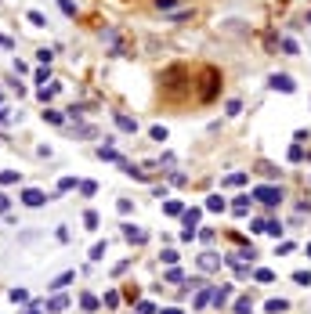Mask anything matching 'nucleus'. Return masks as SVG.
I'll return each instance as SVG.
<instances>
[{
  "label": "nucleus",
  "mask_w": 311,
  "mask_h": 314,
  "mask_svg": "<svg viewBox=\"0 0 311 314\" xmlns=\"http://www.w3.org/2000/svg\"><path fill=\"white\" fill-rule=\"evenodd\" d=\"M101 256H105V242H94L91 246V260H101Z\"/></svg>",
  "instance_id": "nucleus-37"
},
{
  "label": "nucleus",
  "mask_w": 311,
  "mask_h": 314,
  "mask_svg": "<svg viewBox=\"0 0 311 314\" xmlns=\"http://www.w3.org/2000/svg\"><path fill=\"white\" fill-rule=\"evenodd\" d=\"M224 112H228V116H239V112H243V101H239V98H231V101L224 105Z\"/></svg>",
  "instance_id": "nucleus-30"
},
{
  "label": "nucleus",
  "mask_w": 311,
  "mask_h": 314,
  "mask_svg": "<svg viewBox=\"0 0 311 314\" xmlns=\"http://www.w3.org/2000/svg\"><path fill=\"white\" fill-rule=\"evenodd\" d=\"M65 307H69V296H65V293H55V296L47 300V314H62Z\"/></svg>",
  "instance_id": "nucleus-9"
},
{
  "label": "nucleus",
  "mask_w": 311,
  "mask_h": 314,
  "mask_svg": "<svg viewBox=\"0 0 311 314\" xmlns=\"http://www.w3.org/2000/svg\"><path fill=\"white\" fill-rule=\"evenodd\" d=\"M217 94H221V69L206 65V69L199 72V101H203V105H210Z\"/></svg>",
  "instance_id": "nucleus-1"
},
{
  "label": "nucleus",
  "mask_w": 311,
  "mask_h": 314,
  "mask_svg": "<svg viewBox=\"0 0 311 314\" xmlns=\"http://www.w3.org/2000/svg\"><path fill=\"white\" fill-rule=\"evenodd\" d=\"M51 58H55V51H47V47L36 51V62H40V65H51Z\"/></svg>",
  "instance_id": "nucleus-32"
},
{
  "label": "nucleus",
  "mask_w": 311,
  "mask_h": 314,
  "mask_svg": "<svg viewBox=\"0 0 311 314\" xmlns=\"http://www.w3.org/2000/svg\"><path fill=\"white\" fill-rule=\"evenodd\" d=\"M257 170H261V174H264V177H275V174H279V170H275V166H271V163H261V166H257Z\"/></svg>",
  "instance_id": "nucleus-43"
},
{
  "label": "nucleus",
  "mask_w": 311,
  "mask_h": 314,
  "mask_svg": "<svg viewBox=\"0 0 311 314\" xmlns=\"http://www.w3.org/2000/svg\"><path fill=\"white\" fill-rule=\"evenodd\" d=\"M271 91H282V94H293L297 91V83H293V76H286V72H275V76H271Z\"/></svg>",
  "instance_id": "nucleus-4"
},
{
  "label": "nucleus",
  "mask_w": 311,
  "mask_h": 314,
  "mask_svg": "<svg viewBox=\"0 0 311 314\" xmlns=\"http://www.w3.org/2000/svg\"><path fill=\"white\" fill-rule=\"evenodd\" d=\"M199 217H203V210H199V206H192V210H185V213H181L185 227H196V224H199Z\"/></svg>",
  "instance_id": "nucleus-13"
},
{
  "label": "nucleus",
  "mask_w": 311,
  "mask_h": 314,
  "mask_svg": "<svg viewBox=\"0 0 311 314\" xmlns=\"http://www.w3.org/2000/svg\"><path fill=\"white\" fill-rule=\"evenodd\" d=\"M72 278H76V271H65V274H58V278H55L47 289H51V293H62L65 286H72Z\"/></svg>",
  "instance_id": "nucleus-10"
},
{
  "label": "nucleus",
  "mask_w": 311,
  "mask_h": 314,
  "mask_svg": "<svg viewBox=\"0 0 311 314\" xmlns=\"http://www.w3.org/2000/svg\"><path fill=\"white\" fill-rule=\"evenodd\" d=\"M98 159H105V163H120V166L127 163V159H123V155H120V152H116L112 145H101V148H98Z\"/></svg>",
  "instance_id": "nucleus-8"
},
{
  "label": "nucleus",
  "mask_w": 311,
  "mask_h": 314,
  "mask_svg": "<svg viewBox=\"0 0 311 314\" xmlns=\"http://www.w3.org/2000/svg\"><path fill=\"white\" fill-rule=\"evenodd\" d=\"M282 51H286V54H297V40H290V36H286V40H282Z\"/></svg>",
  "instance_id": "nucleus-44"
},
{
  "label": "nucleus",
  "mask_w": 311,
  "mask_h": 314,
  "mask_svg": "<svg viewBox=\"0 0 311 314\" xmlns=\"http://www.w3.org/2000/svg\"><path fill=\"white\" fill-rule=\"evenodd\" d=\"M163 213H167V217H181V213H185V206H181L177 199H167V203H163Z\"/></svg>",
  "instance_id": "nucleus-15"
},
{
  "label": "nucleus",
  "mask_w": 311,
  "mask_h": 314,
  "mask_svg": "<svg viewBox=\"0 0 311 314\" xmlns=\"http://www.w3.org/2000/svg\"><path fill=\"white\" fill-rule=\"evenodd\" d=\"M293 282L307 289V286H311V271H293Z\"/></svg>",
  "instance_id": "nucleus-25"
},
{
  "label": "nucleus",
  "mask_w": 311,
  "mask_h": 314,
  "mask_svg": "<svg viewBox=\"0 0 311 314\" xmlns=\"http://www.w3.org/2000/svg\"><path fill=\"white\" fill-rule=\"evenodd\" d=\"M253 199H257V203H264V206H275V203H282V188L261 184V188H253Z\"/></svg>",
  "instance_id": "nucleus-3"
},
{
  "label": "nucleus",
  "mask_w": 311,
  "mask_h": 314,
  "mask_svg": "<svg viewBox=\"0 0 311 314\" xmlns=\"http://www.w3.org/2000/svg\"><path fill=\"white\" fill-rule=\"evenodd\" d=\"M253 278H257V282H275V271H268V267H257V271H253Z\"/></svg>",
  "instance_id": "nucleus-23"
},
{
  "label": "nucleus",
  "mask_w": 311,
  "mask_h": 314,
  "mask_svg": "<svg viewBox=\"0 0 311 314\" xmlns=\"http://www.w3.org/2000/svg\"><path fill=\"white\" fill-rule=\"evenodd\" d=\"M47 199H51V195H44L40 188H25V191H22V203H25L29 210H36V206H44Z\"/></svg>",
  "instance_id": "nucleus-6"
},
{
  "label": "nucleus",
  "mask_w": 311,
  "mask_h": 314,
  "mask_svg": "<svg viewBox=\"0 0 311 314\" xmlns=\"http://www.w3.org/2000/svg\"><path fill=\"white\" fill-rule=\"evenodd\" d=\"M199 267H203V271H217V267H221V260H217L214 253H203V256H199Z\"/></svg>",
  "instance_id": "nucleus-16"
},
{
  "label": "nucleus",
  "mask_w": 311,
  "mask_h": 314,
  "mask_svg": "<svg viewBox=\"0 0 311 314\" xmlns=\"http://www.w3.org/2000/svg\"><path fill=\"white\" fill-rule=\"evenodd\" d=\"M0 47H11V40H8V36H0Z\"/></svg>",
  "instance_id": "nucleus-50"
},
{
  "label": "nucleus",
  "mask_w": 311,
  "mask_h": 314,
  "mask_svg": "<svg viewBox=\"0 0 311 314\" xmlns=\"http://www.w3.org/2000/svg\"><path fill=\"white\" fill-rule=\"evenodd\" d=\"M55 91H58V83H55V87H40V91H36V98H40V101H51Z\"/></svg>",
  "instance_id": "nucleus-35"
},
{
  "label": "nucleus",
  "mask_w": 311,
  "mask_h": 314,
  "mask_svg": "<svg viewBox=\"0 0 311 314\" xmlns=\"http://www.w3.org/2000/svg\"><path fill=\"white\" fill-rule=\"evenodd\" d=\"M120 300H123V296H120V293H116V289H109V293H105V300H101V303H105V307H109V310H116V307H120Z\"/></svg>",
  "instance_id": "nucleus-20"
},
{
  "label": "nucleus",
  "mask_w": 311,
  "mask_h": 314,
  "mask_svg": "<svg viewBox=\"0 0 311 314\" xmlns=\"http://www.w3.org/2000/svg\"><path fill=\"white\" fill-rule=\"evenodd\" d=\"M307 22H311V15H307Z\"/></svg>",
  "instance_id": "nucleus-53"
},
{
  "label": "nucleus",
  "mask_w": 311,
  "mask_h": 314,
  "mask_svg": "<svg viewBox=\"0 0 311 314\" xmlns=\"http://www.w3.org/2000/svg\"><path fill=\"white\" fill-rule=\"evenodd\" d=\"M25 18H29V22H33V25H36V29H44V25H47V18H44V15H40V11H29V15H25Z\"/></svg>",
  "instance_id": "nucleus-29"
},
{
  "label": "nucleus",
  "mask_w": 311,
  "mask_h": 314,
  "mask_svg": "<svg viewBox=\"0 0 311 314\" xmlns=\"http://www.w3.org/2000/svg\"><path fill=\"white\" fill-rule=\"evenodd\" d=\"M58 8H62L69 18H76V4H72V0H58Z\"/></svg>",
  "instance_id": "nucleus-34"
},
{
  "label": "nucleus",
  "mask_w": 311,
  "mask_h": 314,
  "mask_svg": "<svg viewBox=\"0 0 311 314\" xmlns=\"http://www.w3.org/2000/svg\"><path fill=\"white\" fill-rule=\"evenodd\" d=\"M264 231H268V235H275V239H279V235H282V224H279V220H268V224H264Z\"/></svg>",
  "instance_id": "nucleus-33"
},
{
  "label": "nucleus",
  "mask_w": 311,
  "mask_h": 314,
  "mask_svg": "<svg viewBox=\"0 0 311 314\" xmlns=\"http://www.w3.org/2000/svg\"><path fill=\"white\" fill-rule=\"evenodd\" d=\"M84 227H87V231H98V213H94V210L84 213Z\"/></svg>",
  "instance_id": "nucleus-24"
},
{
  "label": "nucleus",
  "mask_w": 311,
  "mask_h": 314,
  "mask_svg": "<svg viewBox=\"0 0 311 314\" xmlns=\"http://www.w3.org/2000/svg\"><path fill=\"white\" fill-rule=\"evenodd\" d=\"M44 120H47V123H62V120H65V116H62L58 108H44Z\"/></svg>",
  "instance_id": "nucleus-28"
},
{
  "label": "nucleus",
  "mask_w": 311,
  "mask_h": 314,
  "mask_svg": "<svg viewBox=\"0 0 311 314\" xmlns=\"http://www.w3.org/2000/svg\"><path fill=\"white\" fill-rule=\"evenodd\" d=\"M80 307H84V310H98V296H94V293H84V296H80Z\"/></svg>",
  "instance_id": "nucleus-22"
},
{
  "label": "nucleus",
  "mask_w": 311,
  "mask_h": 314,
  "mask_svg": "<svg viewBox=\"0 0 311 314\" xmlns=\"http://www.w3.org/2000/svg\"><path fill=\"white\" fill-rule=\"evenodd\" d=\"M8 210H11V199H8L4 191H0V213H8Z\"/></svg>",
  "instance_id": "nucleus-46"
},
{
  "label": "nucleus",
  "mask_w": 311,
  "mask_h": 314,
  "mask_svg": "<svg viewBox=\"0 0 311 314\" xmlns=\"http://www.w3.org/2000/svg\"><path fill=\"white\" fill-rule=\"evenodd\" d=\"M307 256H311V246H307Z\"/></svg>",
  "instance_id": "nucleus-52"
},
{
  "label": "nucleus",
  "mask_w": 311,
  "mask_h": 314,
  "mask_svg": "<svg viewBox=\"0 0 311 314\" xmlns=\"http://www.w3.org/2000/svg\"><path fill=\"white\" fill-rule=\"evenodd\" d=\"M25 314H40V307H36V303H33V307H29V310H25Z\"/></svg>",
  "instance_id": "nucleus-51"
},
{
  "label": "nucleus",
  "mask_w": 311,
  "mask_h": 314,
  "mask_svg": "<svg viewBox=\"0 0 311 314\" xmlns=\"http://www.w3.org/2000/svg\"><path fill=\"white\" fill-rule=\"evenodd\" d=\"M264 310H268V314H282V310H290V303H286V300H268Z\"/></svg>",
  "instance_id": "nucleus-18"
},
{
  "label": "nucleus",
  "mask_w": 311,
  "mask_h": 314,
  "mask_svg": "<svg viewBox=\"0 0 311 314\" xmlns=\"http://www.w3.org/2000/svg\"><path fill=\"white\" fill-rule=\"evenodd\" d=\"M112 120H116V127H120V130L138 134V120H134V116H127V112H112Z\"/></svg>",
  "instance_id": "nucleus-7"
},
{
  "label": "nucleus",
  "mask_w": 311,
  "mask_h": 314,
  "mask_svg": "<svg viewBox=\"0 0 311 314\" xmlns=\"http://www.w3.org/2000/svg\"><path fill=\"white\" fill-rule=\"evenodd\" d=\"M8 296H11V303H29V293L25 289H11Z\"/></svg>",
  "instance_id": "nucleus-27"
},
{
  "label": "nucleus",
  "mask_w": 311,
  "mask_h": 314,
  "mask_svg": "<svg viewBox=\"0 0 311 314\" xmlns=\"http://www.w3.org/2000/svg\"><path fill=\"white\" fill-rule=\"evenodd\" d=\"M236 314H253V300L250 296H239L236 300Z\"/></svg>",
  "instance_id": "nucleus-19"
},
{
  "label": "nucleus",
  "mask_w": 311,
  "mask_h": 314,
  "mask_svg": "<svg viewBox=\"0 0 311 314\" xmlns=\"http://www.w3.org/2000/svg\"><path fill=\"white\" fill-rule=\"evenodd\" d=\"M228 300H231V286H217L214 289V307H224Z\"/></svg>",
  "instance_id": "nucleus-12"
},
{
  "label": "nucleus",
  "mask_w": 311,
  "mask_h": 314,
  "mask_svg": "<svg viewBox=\"0 0 311 314\" xmlns=\"http://www.w3.org/2000/svg\"><path fill=\"white\" fill-rule=\"evenodd\" d=\"M80 191H84V195H94L98 184H94V181H80Z\"/></svg>",
  "instance_id": "nucleus-41"
},
{
  "label": "nucleus",
  "mask_w": 311,
  "mask_h": 314,
  "mask_svg": "<svg viewBox=\"0 0 311 314\" xmlns=\"http://www.w3.org/2000/svg\"><path fill=\"white\" fill-rule=\"evenodd\" d=\"M148 137H152V141H167L170 134H167V127H152V130H148Z\"/></svg>",
  "instance_id": "nucleus-31"
},
{
  "label": "nucleus",
  "mask_w": 311,
  "mask_h": 314,
  "mask_svg": "<svg viewBox=\"0 0 311 314\" xmlns=\"http://www.w3.org/2000/svg\"><path fill=\"white\" fill-rule=\"evenodd\" d=\"M224 184H228V188H239V184H246V174H228Z\"/></svg>",
  "instance_id": "nucleus-26"
},
{
  "label": "nucleus",
  "mask_w": 311,
  "mask_h": 314,
  "mask_svg": "<svg viewBox=\"0 0 311 314\" xmlns=\"http://www.w3.org/2000/svg\"><path fill=\"white\" fill-rule=\"evenodd\" d=\"M174 4H177V0H156V8H163V11H170Z\"/></svg>",
  "instance_id": "nucleus-47"
},
{
  "label": "nucleus",
  "mask_w": 311,
  "mask_h": 314,
  "mask_svg": "<svg viewBox=\"0 0 311 314\" xmlns=\"http://www.w3.org/2000/svg\"><path fill=\"white\" fill-rule=\"evenodd\" d=\"M18 181H22L18 170H0V184H18Z\"/></svg>",
  "instance_id": "nucleus-21"
},
{
  "label": "nucleus",
  "mask_w": 311,
  "mask_h": 314,
  "mask_svg": "<svg viewBox=\"0 0 311 314\" xmlns=\"http://www.w3.org/2000/svg\"><path fill=\"white\" fill-rule=\"evenodd\" d=\"M196 235H199L196 227H185V231H181V242H192V239H196Z\"/></svg>",
  "instance_id": "nucleus-45"
},
{
  "label": "nucleus",
  "mask_w": 311,
  "mask_h": 314,
  "mask_svg": "<svg viewBox=\"0 0 311 314\" xmlns=\"http://www.w3.org/2000/svg\"><path fill=\"white\" fill-rule=\"evenodd\" d=\"M163 278H167V282H181V278H185V274H181V271H177V267H170V271H167V274H163Z\"/></svg>",
  "instance_id": "nucleus-42"
},
{
  "label": "nucleus",
  "mask_w": 311,
  "mask_h": 314,
  "mask_svg": "<svg viewBox=\"0 0 311 314\" xmlns=\"http://www.w3.org/2000/svg\"><path fill=\"white\" fill-rule=\"evenodd\" d=\"M160 314H181V307H163Z\"/></svg>",
  "instance_id": "nucleus-49"
},
{
  "label": "nucleus",
  "mask_w": 311,
  "mask_h": 314,
  "mask_svg": "<svg viewBox=\"0 0 311 314\" xmlns=\"http://www.w3.org/2000/svg\"><path fill=\"white\" fill-rule=\"evenodd\" d=\"M231 210H236L239 217H246V213H250V195H239V199L231 203Z\"/></svg>",
  "instance_id": "nucleus-17"
},
{
  "label": "nucleus",
  "mask_w": 311,
  "mask_h": 314,
  "mask_svg": "<svg viewBox=\"0 0 311 314\" xmlns=\"http://www.w3.org/2000/svg\"><path fill=\"white\" fill-rule=\"evenodd\" d=\"M206 210L210 213H221V210H228V203L221 199V195H206Z\"/></svg>",
  "instance_id": "nucleus-14"
},
{
  "label": "nucleus",
  "mask_w": 311,
  "mask_h": 314,
  "mask_svg": "<svg viewBox=\"0 0 311 314\" xmlns=\"http://www.w3.org/2000/svg\"><path fill=\"white\" fill-rule=\"evenodd\" d=\"M72 188H76V177H62L58 181V191H72Z\"/></svg>",
  "instance_id": "nucleus-36"
},
{
  "label": "nucleus",
  "mask_w": 311,
  "mask_h": 314,
  "mask_svg": "<svg viewBox=\"0 0 311 314\" xmlns=\"http://www.w3.org/2000/svg\"><path fill=\"white\" fill-rule=\"evenodd\" d=\"M138 314H156V303H148V300H138Z\"/></svg>",
  "instance_id": "nucleus-39"
},
{
  "label": "nucleus",
  "mask_w": 311,
  "mask_h": 314,
  "mask_svg": "<svg viewBox=\"0 0 311 314\" xmlns=\"http://www.w3.org/2000/svg\"><path fill=\"white\" fill-rule=\"evenodd\" d=\"M8 120H11V112H8V108H0V123H8Z\"/></svg>",
  "instance_id": "nucleus-48"
},
{
  "label": "nucleus",
  "mask_w": 311,
  "mask_h": 314,
  "mask_svg": "<svg viewBox=\"0 0 311 314\" xmlns=\"http://www.w3.org/2000/svg\"><path fill=\"white\" fill-rule=\"evenodd\" d=\"M300 159H304V148L293 145V148H290V163H300Z\"/></svg>",
  "instance_id": "nucleus-40"
},
{
  "label": "nucleus",
  "mask_w": 311,
  "mask_h": 314,
  "mask_svg": "<svg viewBox=\"0 0 311 314\" xmlns=\"http://www.w3.org/2000/svg\"><path fill=\"white\" fill-rule=\"evenodd\" d=\"M210 300H214V289H210V286H199V289H196V310H203Z\"/></svg>",
  "instance_id": "nucleus-11"
},
{
  "label": "nucleus",
  "mask_w": 311,
  "mask_h": 314,
  "mask_svg": "<svg viewBox=\"0 0 311 314\" xmlns=\"http://www.w3.org/2000/svg\"><path fill=\"white\" fill-rule=\"evenodd\" d=\"M123 239H127L131 246H141V242H148V231L138 227V224H123Z\"/></svg>",
  "instance_id": "nucleus-5"
},
{
  "label": "nucleus",
  "mask_w": 311,
  "mask_h": 314,
  "mask_svg": "<svg viewBox=\"0 0 311 314\" xmlns=\"http://www.w3.org/2000/svg\"><path fill=\"white\" fill-rule=\"evenodd\" d=\"M163 87H167L170 98H181V94L188 91V69H185V65H170V69H163Z\"/></svg>",
  "instance_id": "nucleus-2"
},
{
  "label": "nucleus",
  "mask_w": 311,
  "mask_h": 314,
  "mask_svg": "<svg viewBox=\"0 0 311 314\" xmlns=\"http://www.w3.org/2000/svg\"><path fill=\"white\" fill-rule=\"evenodd\" d=\"M177 260H181V256H177V249H163V264H170V267H174Z\"/></svg>",
  "instance_id": "nucleus-38"
}]
</instances>
